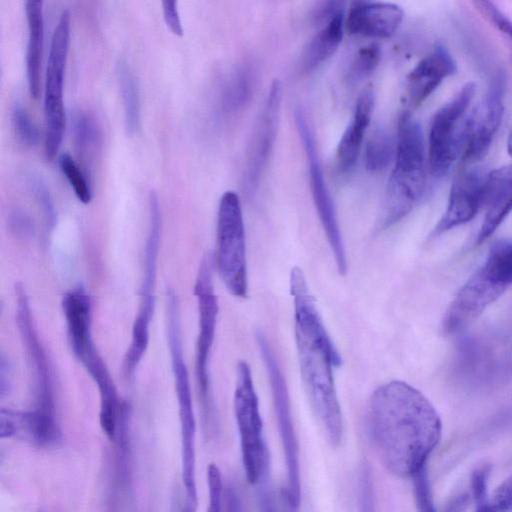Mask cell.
Instances as JSON below:
<instances>
[{"mask_svg": "<svg viewBox=\"0 0 512 512\" xmlns=\"http://www.w3.org/2000/svg\"><path fill=\"white\" fill-rule=\"evenodd\" d=\"M366 425L379 460L401 477H411L426 466L442 433L441 419L432 403L419 390L398 380L373 392Z\"/></svg>", "mask_w": 512, "mask_h": 512, "instance_id": "cell-1", "label": "cell"}, {"mask_svg": "<svg viewBox=\"0 0 512 512\" xmlns=\"http://www.w3.org/2000/svg\"><path fill=\"white\" fill-rule=\"evenodd\" d=\"M294 303L295 338L301 377L312 408L331 445L342 438L343 422L332 368L341 356L327 333L301 268L290 273Z\"/></svg>", "mask_w": 512, "mask_h": 512, "instance_id": "cell-2", "label": "cell"}, {"mask_svg": "<svg viewBox=\"0 0 512 512\" xmlns=\"http://www.w3.org/2000/svg\"><path fill=\"white\" fill-rule=\"evenodd\" d=\"M426 169L419 124L408 111L398 122L395 163L388 180L379 227L387 229L405 217L423 195Z\"/></svg>", "mask_w": 512, "mask_h": 512, "instance_id": "cell-3", "label": "cell"}, {"mask_svg": "<svg viewBox=\"0 0 512 512\" xmlns=\"http://www.w3.org/2000/svg\"><path fill=\"white\" fill-rule=\"evenodd\" d=\"M167 339L174 375L175 392L179 406L181 428L182 481L185 488V510L197 509L195 482V430L192 392L188 369L183 356L180 308L176 292L166 291Z\"/></svg>", "mask_w": 512, "mask_h": 512, "instance_id": "cell-4", "label": "cell"}, {"mask_svg": "<svg viewBox=\"0 0 512 512\" xmlns=\"http://www.w3.org/2000/svg\"><path fill=\"white\" fill-rule=\"evenodd\" d=\"M234 412L246 479L250 484L264 483L268 474L269 456L263 438L258 397L250 367L245 361L237 364Z\"/></svg>", "mask_w": 512, "mask_h": 512, "instance_id": "cell-5", "label": "cell"}, {"mask_svg": "<svg viewBox=\"0 0 512 512\" xmlns=\"http://www.w3.org/2000/svg\"><path fill=\"white\" fill-rule=\"evenodd\" d=\"M218 272L235 297L245 298L248 291L245 229L241 202L233 191L220 199L216 224V256Z\"/></svg>", "mask_w": 512, "mask_h": 512, "instance_id": "cell-6", "label": "cell"}, {"mask_svg": "<svg viewBox=\"0 0 512 512\" xmlns=\"http://www.w3.org/2000/svg\"><path fill=\"white\" fill-rule=\"evenodd\" d=\"M71 20L64 10L54 28L49 48L44 84V152L47 159H54L60 149L66 115L64 106V78L70 46Z\"/></svg>", "mask_w": 512, "mask_h": 512, "instance_id": "cell-7", "label": "cell"}, {"mask_svg": "<svg viewBox=\"0 0 512 512\" xmlns=\"http://www.w3.org/2000/svg\"><path fill=\"white\" fill-rule=\"evenodd\" d=\"M475 91V83H466L432 118L429 130L428 168L431 175L436 178L445 176L463 152L467 110Z\"/></svg>", "mask_w": 512, "mask_h": 512, "instance_id": "cell-8", "label": "cell"}, {"mask_svg": "<svg viewBox=\"0 0 512 512\" xmlns=\"http://www.w3.org/2000/svg\"><path fill=\"white\" fill-rule=\"evenodd\" d=\"M257 344L263 358L273 396L275 415L287 467V502L292 510L300 505L299 450L293 426L289 394L285 379L273 351L265 338L258 332Z\"/></svg>", "mask_w": 512, "mask_h": 512, "instance_id": "cell-9", "label": "cell"}, {"mask_svg": "<svg viewBox=\"0 0 512 512\" xmlns=\"http://www.w3.org/2000/svg\"><path fill=\"white\" fill-rule=\"evenodd\" d=\"M295 122L307 158L313 202L334 255L337 269L341 275H345L347 272V258L344 242L335 205L323 175L314 138L300 110L295 113Z\"/></svg>", "mask_w": 512, "mask_h": 512, "instance_id": "cell-10", "label": "cell"}, {"mask_svg": "<svg viewBox=\"0 0 512 512\" xmlns=\"http://www.w3.org/2000/svg\"><path fill=\"white\" fill-rule=\"evenodd\" d=\"M214 259L207 253L202 258L194 284L199 313V333L196 350V374L199 391L206 401L209 389L208 359L215 337L218 300L213 282Z\"/></svg>", "mask_w": 512, "mask_h": 512, "instance_id": "cell-11", "label": "cell"}, {"mask_svg": "<svg viewBox=\"0 0 512 512\" xmlns=\"http://www.w3.org/2000/svg\"><path fill=\"white\" fill-rule=\"evenodd\" d=\"M15 296V320L29 366L32 369L36 407L55 413L50 363L35 330L28 295L25 287L20 283L15 285Z\"/></svg>", "mask_w": 512, "mask_h": 512, "instance_id": "cell-12", "label": "cell"}, {"mask_svg": "<svg viewBox=\"0 0 512 512\" xmlns=\"http://www.w3.org/2000/svg\"><path fill=\"white\" fill-rule=\"evenodd\" d=\"M504 91L505 77L498 72L491 80L485 99L467 116L463 160L475 162L487 154L502 122Z\"/></svg>", "mask_w": 512, "mask_h": 512, "instance_id": "cell-13", "label": "cell"}, {"mask_svg": "<svg viewBox=\"0 0 512 512\" xmlns=\"http://www.w3.org/2000/svg\"><path fill=\"white\" fill-rule=\"evenodd\" d=\"M506 288L480 267L451 301L443 319L445 332L455 334L467 328L504 293Z\"/></svg>", "mask_w": 512, "mask_h": 512, "instance_id": "cell-14", "label": "cell"}, {"mask_svg": "<svg viewBox=\"0 0 512 512\" xmlns=\"http://www.w3.org/2000/svg\"><path fill=\"white\" fill-rule=\"evenodd\" d=\"M281 100V84L274 80L248 148L245 184L249 191L257 187L273 149L279 127Z\"/></svg>", "mask_w": 512, "mask_h": 512, "instance_id": "cell-15", "label": "cell"}, {"mask_svg": "<svg viewBox=\"0 0 512 512\" xmlns=\"http://www.w3.org/2000/svg\"><path fill=\"white\" fill-rule=\"evenodd\" d=\"M488 173L483 168L462 172L454 181L446 210L434 228L438 236L474 218L484 203Z\"/></svg>", "mask_w": 512, "mask_h": 512, "instance_id": "cell-16", "label": "cell"}, {"mask_svg": "<svg viewBox=\"0 0 512 512\" xmlns=\"http://www.w3.org/2000/svg\"><path fill=\"white\" fill-rule=\"evenodd\" d=\"M0 437L22 440L42 448L55 447L62 442L55 413L37 407L28 411L1 408Z\"/></svg>", "mask_w": 512, "mask_h": 512, "instance_id": "cell-17", "label": "cell"}, {"mask_svg": "<svg viewBox=\"0 0 512 512\" xmlns=\"http://www.w3.org/2000/svg\"><path fill=\"white\" fill-rule=\"evenodd\" d=\"M402 8L386 2H358L349 10L344 20L350 35L383 39L392 36L403 20Z\"/></svg>", "mask_w": 512, "mask_h": 512, "instance_id": "cell-18", "label": "cell"}, {"mask_svg": "<svg viewBox=\"0 0 512 512\" xmlns=\"http://www.w3.org/2000/svg\"><path fill=\"white\" fill-rule=\"evenodd\" d=\"M455 71L456 65L452 56L444 46L437 45L407 77L405 98L408 105L412 108L421 105Z\"/></svg>", "mask_w": 512, "mask_h": 512, "instance_id": "cell-19", "label": "cell"}, {"mask_svg": "<svg viewBox=\"0 0 512 512\" xmlns=\"http://www.w3.org/2000/svg\"><path fill=\"white\" fill-rule=\"evenodd\" d=\"M62 310L71 349L81 360L96 349L91 333L92 302L83 286L79 285L65 293Z\"/></svg>", "mask_w": 512, "mask_h": 512, "instance_id": "cell-20", "label": "cell"}, {"mask_svg": "<svg viewBox=\"0 0 512 512\" xmlns=\"http://www.w3.org/2000/svg\"><path fill=\"white\" fill-rule=\"evenodd\" d=\"M486 213L477 243L490 237L512 211V164L488 173L485 199Z\"/></svg>", "mask_w": 512, "mask_h": 512, "instance_id": "cell-21", "label": "cell"}, {"mask_svg": "<svg viewBox=\"0 0 512 512\" xmlns=\"http://www.w3.org/2000/svg\"><path fill=\"white\" fill-rule=\"evenodd\" d=\"M374 108V93L365 89L357 99L352 119L344 131L336 151V168L346 174L354 167L369 126Z\"/></svg>", "mask_w": 512, "mask_h": 512, "instance_id": "cell-22", "label": "cell"}, {"mask_svg": "<svg viewBox=\"0 0 512 512\" xmlns=\"http://www.w3.org/2000/svg\"><path fill=\"white\" fill-rule=\"evenodd\" d=\"M28 40L25 56L28 90L37 99L41 90V66L44 47V0H25Z\"/></svg>", "mask_w": 512, "mask_h": 512, "instance_id": "cell-23", "label": "cell"}, {"mask_svg": "<svg viewBox=\"0 0 512 512\" xmlns=\"http://www.w3.org/2000/svg\"><path fill=\"white\" fill-rule=\"evenodd\" d=\"M344 20L343 11L339 10L311 39L302 55L304 71H313L334 55L343 38Z\"/></svg>", "mask_w": 512, "mask_h": 512, "instance_id": "cell-24", "label": "cell"}, {"mask_svg": "<svg viewBox=\"0 0 512 512\" xmlns=\"http://www.w3.org/2000/svg\"><path fill=\"white\" fill-rule=\"evenodd\" d=\"M149 224L144 247L143 274L140 295L155 296L157 264L161 236V211L158 195L151 191L148 198Z\"/></svg>", "mask_w": 512, "mask_h": 512, "instance_id": "cell-25", "label": "cell"}, {"mask_svg": "<svg viewBox=\"0 0 512 512\" xmlns=\"http://www.w3.org/2000/svg\"><path fill=\"white\" fill-rule=\"evenodd\" d=\"M256 83L255 65L248 60L235 67L223 84L220 106L226 114H236L251 101Z\"/></svg>", "mask_w": 512, "mask_h": 512, "instance_id": "cell-26", "label": "cell"}, {"mask_svg": "<svg viewBox=\"0 0 512 512\" xmlns=\"http://www.w3.org/2000/svg\"><path fill=\"white\" fill-rule=\"evenodd\" d=\"M115 71L123 106L125 130L128 134H134L141 119L139 83L126 60L119 59Z\"/></svg>", "mask_w": 512, "mask_h": 512, "instance_id": "cell-27", "label": "cell"}, {"mask_svg": "<svg viewBox=\"0 0 512 512\" xmlns=\"http://www.w3.org/2000/svg\"><path fill=\"white\" fill-rule=\"evenodd\" d=\"M75 148L84 160L90 161L102 142L101 127L89 112L79 110L72 119Z\"/></svg>", "mask_w": 512, "mask_h": 512, "instance_id": "cell-28", "label": "cell"}, {"mask_svg": "<svg viewBox=\"0 0 512 512\" xmlns=\"http://www.w3.org/2000/svg\"><path fill=\"white\" fill-rule=\"evenodd\" d=\"M497 282L508 287L512 284V241L498 240L489 248L481 266Z\"/></svg>", "mask_w": 512, "mask_h": 512, "instance_id": "cell-29", "label": "cell"}, {"mask_svg": "<svg viewBox=\"0 0 512 512\" xmlns=\"http://www.w3.org/2000/svg\"><path fill=\"white\" fill-rule=\"evenodd\" d=\"M393 145L389 135L383 129H376L366 143L364 163L368 171L380 172L390 163Z\"/></svg>", "mask_w": 512, "mask_h": 512, "instance_id": "cell-30", "label": "cell"}, {"mask_svg": "<svg viewBox=\"0 0 512 512\" xmlns=\"http://www.w3.org/2000/svg\"><path fill=\"white\" fill-rule=\"evenodd\" d=\"M59 166L78 200L83 204H89L92 199V189L79 164L71 155L65 153L59 158Z\"/></svg>", "mask_w": 512, "mask_h": 512, "instance_id": "cell-31", "label": "cell"}, {"mask_svg": "<svg viewBox=\"0 0 512 512\" xmlns=\"http://www.w3.org/2000/svg\"><path fill=\"white\" fill-rule=\"evenodd\" d=\"M381 59V47L370 43L361 47L354 55L348 67L347 77L358 82L368 77L377 68Z\"/></svg>", "mask_w": 512, "mask_h": 512, "instance_id": "cell-32", "label": "cell"}, {"mask_svg": "<svg viewBox=\"0 0 512 512\" xmlns=\"http://www.w3.org/2000/svg\"><path fill=\"white\" fill-rule=\"evenodd\" d=\"M27 181L29 189L42 210L47 230H53L57 222V212L46 183L35 174L29 175Z\"/></svg>", "mask_w": 512, "mask_h": 512, "instance_id": "cell-33", "label": "cell"}, {"mask_svg": "<svg viewBox=\"0 0 512 512\" xmlns=\"http://www.w3.org/2000/svg\"><path fill=\"white\" fill-rule=\"evenodd\" d=\"M12 125L16 138L24 146L31 147L38 143V128L26 108L19 102L12 108Z\"/></svg>", "mask_w": 512, "mask_h": 512, "instance_id": "cell-34", "label": "cell"}, {"mask_svg": "<svg viewBox=\"0 0 512 512\" xmlns=\"http://www.w3.org/2000/svg\"><path fill=\"white\" fill-rule=\"evenodd\" d=\"M491 471L489 463H481L471 473V493L477 511L491 510L488 498V479Z\"/></svg>", "mask_w": 512, "mask_h": 512, "instance_id": "cell-35", "label": "cell"}, {"mask_svg": "<svg viewBox=\"0 0 512 512\" xmlns=\"http://www.w3.org/2000/svg\"><path fill=\"white\" fill-rule=\"evenodd\" d=\"M8 226L18 238L31 239L36 234V224L33 217L21 208H13L8 214Z\"/></svg>", "mask_w": 512, "mask_h": 512, "instance_id": "cell-36", "label": "cell"}, {"mask_svg": "<svg viewBox=\"0 0 512 512\" xmlns=\"http://www.w3.org/2000/svg\"><path fill=\"white\" fill-rule=\"evenodd\" d=\"M415 501L420 511H433V501L426 466L412 476Z\"/></svg>", "mask_w": 512, "mask_h": 512, "instance_id": "cell-37", "label": "cell"}, {"mask_svg": "<svg viewBox=\"0 0 512 512\" xmlns=\"http://www.w3.org/2000/svg\"><path fill=\"white\" fill-rule=\"evenodd\" d=\"M207 483L209 489V512H219L222 505L223 484L219 468L211 463L207 468Z\"/></svg>", "mask_w": 512, "mask_h": 512, "instance_id": "cell-38", "label": "cell"}, {"mask_svg": "<svg viewBox=\"0 0 512 512\" xmlns=\"http://www.w3.org/2000/svg\"><path fill=\"white\" fill-rule=\"evenodd\" d=\"M164 22L175 36L183 35L178 0H161Z\"/></svg>", "mask_w": 512, "mask_h": 512, "instance_id": "cell-39", "label": "cell"}, {"mask_svg": "<svg viewBox=\"0 0 512 512\" xmlns=\"http://www.w3.org/2000/svg\"><path fill=\"white\" fill-rule=\"evenodd\" d=\"M491 510L507 511L512 509V475L495 490L490 502Z\"/></svg>", "mask_w": 512, "mask_h": 512, "instance_id": "cell-40", "label": "cell"}, {"mask_svg": "<svg viewBox=\"0 0 512 512\" xmlns=\"http://www.w3.org/2000/svg\"><path fill=\"white\" fill-rule=\"evenodd\" d=\"M10 369L9 362L6 361L4 354L1 355V363H0V394L1 397L9 391L10 385Z\"/></svg>", "mask_w": 512, "mask_h": 512, "instance_id": "cell-41", "label": "cell"}, {"mask_svg": "<svg viewBox=\"0 0 512 512\" xmlns=\"http://www.w3.org/2000/svg\"><path fill=\"white\" fill-rule=\"evenodd\" d=\"M227 506L229 510H242L241 501L237 493L233 489H229L226 493Z\"/></svg>", "mask_w": 512, "mask_h": 512, "instance_id": "cell-42", "label": "cell"}, {"mask_svg": "<svg viewBox=\"0 0 512 512\" xmlns=\"http://www.w3.org/2000/svg\"><path fill=\"white\" fill-rule=\"evenodd\" d=\"M507 152L512 157V125L510 127L507 138Z\"/></svg>", "mask_w": 512, "mask_h": 512, "instance_id": "cell-43", "label": "cell"}]
</instances>
